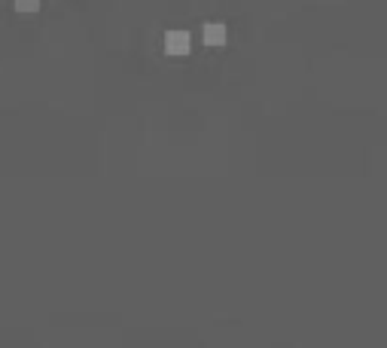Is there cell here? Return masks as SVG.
Segmentation results:
<instances>
[{
  "mask_svg": "<svg viewBox=\"0 0 387 348\" xmlns=\"http://www.w3.org/2000/svg\"><path fill=\"white\" fill-rule=\"evenodd\" d=\"M16 9L19 13H34V9H40V0H16Z\"/></svg>",
  "mask_w": 387,
  "mask_h": 348,
  "instance_id": "3",
  "label": "cell"
},
{
  "mask_svg": "<svg viewBox=\"0 0 387 348\" xmlns=\"http://www.w3.org/2000/svg\"><path fill=\"white\" fill-rule=\"evenodd\" d=\"M165 49L171 55H186L192 49V37H189L186 31H171L168 37H165Z\"/></svg>",
  "mask_w": 387,
  "mask_h": 348,
  "instance_id": "1",
  "label": "cell"
},
{
  "mask_svg": "<svg viewBox=\"0 0 387 348\" xmlns=\"http://www.w3.org/2000/svg\"><path fill=\"white\" fill-rule=\"evenodd\" d=\"M204 43H208V46H220V43H226V25H220V21L204 25Z\"/></svg>",
  "mask_w": 387,
  "mask_h": 348,
  "instance_id": "2",
  "label": "cell"
}]
</instances>
